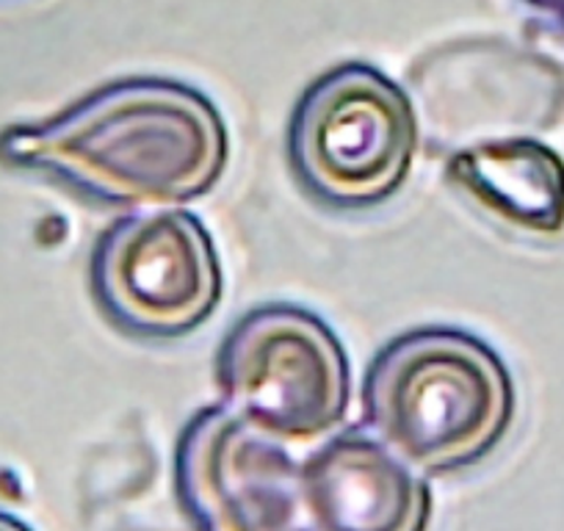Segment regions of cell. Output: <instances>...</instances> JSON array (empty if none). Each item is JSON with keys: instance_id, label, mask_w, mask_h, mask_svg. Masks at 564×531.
<instances>
[{"instance_id": "6da1fadb", "label": "cell", "mask_w": 564, "mask_h": 531, "mask_svg": "<svg viewBox=\"0 0 564 531\" xmlns=\"http://www.w3.org/2000/svg\"><path fill=\"white\" fill-rule=\"evenodd\" d=\"M227 150L214 102L166 78L117 80L58 117L0 133L9 166L56 177L97 203L150 210L208 194Z\"/></svg>"}, {"instance_id": "277c9868", "label": "cell", "mask_w": 564, "mask_h": 531, "mask_svg": "<svg viewBox=\"0 0 564 531\" xmlns=\"http://www.w3.org/2000/svg\"><path fill=\"white\" fill-rule=\"evenodd\" d=\"M417 119L399 84L368 64H340L307 86L289 128L294 175L313 197L368 208L412 170Z\"/></svg>"}, {"instance_id": "8992f818", "label": "cell", "mask_w": 564, "mask_h": 531, "mask_svg": "<svg viewBox=\"0 0 564 531\" xmlns=\"http://www.w3.org/2000/svg\"><path fill=\"white\" fill-rule=\"evenodd\" d=\"M175 492L197 531H313L302 463L225 404L199 410L183 426Z\"/></svg>"}, {"instance_id": "7a4b0ae2", "label": "cell", "mask_w": 564, "mask_h": 531, "mask_svg": "<svg viewBox=\"0 0 564 531\" xmlns=\"http://www.w3.org/2000/svg\"><path fill=\"white\" fill-rule=\"evenodd\" d=\"M366 424L421 474L479 463L507 435L514 390L496 351L459 329H415L368 368Z\"/></svg>"}, {"instance_id": "3957f363", "label": "cell", "mask_w": 564, "mask_h": 531, "mask_svg": "<svg viewBox=\"0 0 564 531\" xmlns=\"http://www.w3.org/2000/svg\"><path fill=\"white\" fill-rule=\"evenodd\" d=\"M216 382L225 408L282 446H311L349 408V360L333 329L294 305L247 313L221 340Z\"/></svg>"}, {"instance_id": "9c48e42d", "label": "cell", "mask_w": 564, "mask_h": 531, "mask_svg": "<svg viewBox=\"0 0 564 531\" xmlns=\"http://www.w3.org/2000/svg\"><path fill=\"white\" fill-rule=\"evenodd\" d=\"M0 531H34V529H31V525H25L20 518H14V514H9L0 509Z\"/></svg>"}, {"instance_id": "5b68a950", "label": "cell", "mask_w": 564, "mask_h": 531, "mask_svg": "<svg viewBox=\"0 0 564 531\" xmlns=\"http://www.w3.org/2000/svg\"><path fill=\"white\" fill-rule=\"evenodd\" d=\"M91 294L113 324L177 338L214 316L221 266L210 232L183 208L141 210L113 221L91 252Z\"/></svg>"}, {"instance_id": "ba28073f", "label": "cell", "mask_w": 564, "mask_h": 531, "mask_svg": "<svg viewBox=\"0 0 564 531\" xmlns=\"http://www.w3.org/2000/svg\"><path fill=\"white\" fill-rule=\"evenodd\" d=\"M446 177L476 208L523 232L564 225V164L531 139H490L459 150Z\"/></svg>"}, {"instance_id": "52a82bcc", "label": "cell", "mask_w": 564, "mask_h": 531, "mask_svg": "<svg viewBox=\"0 0 564 531\" xmlns=\"http://www.w3.org/2000/svg\"><path fill=\"white\" fill-rule=\"evenodd\" d=\"M302 501L313 531H426L432 520L430 481L362 426L302 463Z\"/></svg>"}]
</instances>
